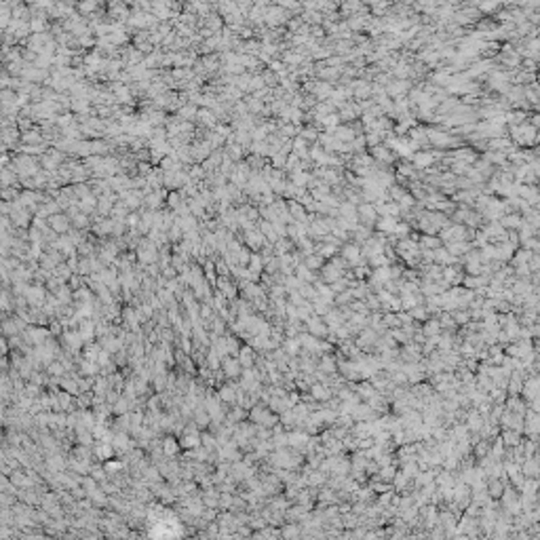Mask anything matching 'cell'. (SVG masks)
I'll list each match as a JSON object with an SVG mask.
<instances>
[{"label": "cell", "instance_id": "cell-3", "mask_svg": "<svg viewBox=\"0 0 540 540\" xmlns=\"http://www.w3.org/2000/svg\"><path fill=\"white\" fill-rule=\"evenodd\" d=\"M338 112V116H340V123L342 125H350V123H355V121H359L361 118V106H359V102H344L342 103V106L335 110Z\"/></svg>", "mask_w": 540, "mask_h": 540}, {"label": "cell", "instance_id": "cell-22", "mask_svg": "<svg viewBox=\"0 0 540 540\" xmlns=\"http://www.w3.org/2000/svg\"><path fill=\"white\" fill-rule=\"evenodd\" d=\"M287 180H289L293 186H298V188H306L308 181L312 180V175H310V171H293V173L287 175Z\"/></svg>", "mask_w": 540, "mask_h": 540}, {"label": "cell", "instance_id": "cell-36", "mask_svg": "<svg viewBox=\"0 0 540 540\" xmlns=\"http://www.w3.org/2000/svg\"><path fill=\"white\" fill-rule=\"evenodd\" d=\"M51 224H53V228L57 230V232H66L68 226H70V220L66 215H55V217H51Z\"/></svg>", "mask_w": 540, "mask_h": 540}, {"label": "cell", "instance_id": "cell-44", "mask_svg": "<svg viewBox=\"0 0 540 540\" xmlns=\"http://www.w3.org/2000/svg\"><path fill=\"white\" fill-rule=\"evenodd\" d=\"M272 230H275V234H277L279 238L287 236V226H285L283 222H272Z\"/></svg>", "mask_w": 540, "mask_h": 540}, {"label": "cell", "instance_id": "cell-6", "mask_svg": "<svg viewBox=\"0 0 540 540\" xmlns=\"http://www.w3.org/2000/svg\"><path fill=\"white\" fill-rule=\"evenodd\" d=\"M411 87H413L411 80H390L388 85L384 87V93H386L390 100H397V97H408Z\"/></svg>", "mask_w": 540, "mask_h": 540}, {"label": "cell", "instance_id": "cell-4", "mask_svg": "<svg viewBox=\"0 0 540 540\" xmlns=\"http://www.w3.org/2000/svg\"><path fill=\"white\" fill-rule=\"evenodd\" d=\"M338 256H340L342 259H346L348 268H355V266L363 264V259H361V245H357V243H353V241H348V243L342 245Z\"/></svg>", "mask_w": 540, "mask_h": 540}, {"label": "cell", "instance_id": "cell-25", "mask_svg": "<svg viewBox=\"0 0 540 540\" xmlns=\"http://www.w3.org/2000/svg\"><path fill=\"white\" fill-rule=\"evenodd\" d=\"M323 264H325V259H321L319 256H314V254L306 256V257L302 259V266H304V268H308L310 272H314V275H317V272L323 268Z\"/></svg>", "mask_w": 540, "mask_h": 540}, {"label": "cell", "instance_id": "cell-12", "mask_svg": "<svg viewBox=\"0 0 540 540\" xmlns=\"http://www.w3.org/2000/svg\"><path fill=\"white\" fill-rule=\"evenodd\" d=\"M332 135L338 139V142H342V144H350L353 142V139L357 137V133H355V129H353V125H338V127H335L334 131H332Z\"/></svg>", "mask_w": 540, "mask_h": 540}, {"label": "cell", "instance_id": "cell-30", "mask_svg": "<svg viewBox=\"0 0 540 540\" xmlns=\"http://www.w3.org/2000/svg\"><path fill=\"white\" fill-rule=\"evenodd\" d=\"M338 217H344V220H357V205L342 201L340 207H338Z\"/></svg>", "mask_w": 540, "mask_h": 540}, {"label": "cell", "instance_id": "cell-24", "mask_svg": "<svg viewBox=\"0 0 540 540\" xmlns=\"http://www.w3.org/2000/svg\"><path fill=\"white\" fill-rule=\"evenodd\" d=\"M293 277H296L298 281H302V283H310V285H312V283L319 279V275H314V272H310L308 268H304L302 264L296 266V270H293Z\"/></svg>", "mask_w": 540, "mask_h": 540}, {"label": "cell", "instance_id": "cell-14", "mask_svg": "<svg viewBox=\"0 0 540 540\" xmlns=\"http://www.w3.org/2000/svg\"><path fill=\"white\" fill-rule=\"evenodd\" d=\"M443 247H445V251L452 257H458L460 259L462 256L468 254V251L473 249V245H471V241H464V243H443Z\"/></svg>", "mask_w": 540, "mask_h": 540}, {"label": "cell", "instance_id": "cell-2", "mask_svg": "<svg viewBox=\"0 0 540 540\" xmlns=\"http://www.w3.org/2000/svg\"><path fill=\"white\" fill-rule=\"evenodd\" d=\"M378 217L380 215H378L376 207L371 205V203H359V205H357V222H359L361 226H367L374 230Z\"/></svg>", "mask_w": 540, "mask_h": 540}, {"label": "cell", "instance_id": "cell-28", "mask_svg": "<svg viewBox=\"0 0 540 540\" xmlns=\"http://www.w3.org/2000/svg\"><path fill=\"white\" fill-rule=\"evenodd\" d=\"M319 129H314L312 125H304L302 129L298 131V135L304 139V142H308V144H317V139H319Z\"/></svg>", "mask_w": 540, "mask_h": 540}, {"label": "cell", "instance_id": "cell-21", "mask_svg": "<svg viewBox=\"0 0 540 540\" xmlns=\"http://www.w3.org/2000/svg\"><path fill=\"white\" fill-rule=\"evenodd\" d=\"M259 78H262V82H264L266 89H277L279 85H281V78H279V74H275V72H272V70H268V68H264L262 72H259Z\"/></svg>", "mask_w": 540, "mask_h": 540}, {"label": "cell", "instance_id": "cell-35", "mask_svg": "<svg viewBox=\"0 0 540 540\" xmlns=\"http://www.w3.org/2000/svg\"><path fill=\"white\" fill-rule=\"evenodd\" d=\"M392 234H395L397 238H408V236L411 234V226H410L408 222H401V220H399L397 226H395V232H392Z\"/></svg>", "mask_w": 540, "mask_h": 540}, {"label": "cell", "instance_id": "cell-40", "mask_svg": "<svg viewBox=\"0 0 540 540\" xmlns=\"http://www.w3.org/2000/svg\"><path fill=\"white\" fill-rule=\"evenodd\" d=\"M350 302H353V298H350V291L346 289V291H342V293H335L334 296V304L338 306V308H342V306H348Z\"/></svg>", "mask_w": 540, "mask_h": 540}, {"label": "cell", "instance_id": "cell-42", "mask_svg": "<svg viewBox=\"0 0 540 540\" xmlns=\"http://www.w3.org/2000/svg\"><path fill=\"white\" fill-rule=\"evenodd\" d=\"M241 363H243L245 367L254 365V350H251V348H243L241 350Z\"/></svg>", "mask_w": 540, "mask_h": 540}, {"label": "cell", "instance_id": "cell-17", "mask_svg": "<svg viewBox=\"0 0 540 540\" xmlns=\"http://www.w3.org/2000/svg\"><path fill=\"white\" fill-rule=\"evenodd\" d=\"M308 390H310V399H312V401H327V399H332V388H329L327 384L314 382Z\"/></svg>", "mask_w": 540, "mask_h": 540}, {"label": "cell", "instance_id": "cell-7", "mask_svg": "<svg viewBox=\"0 0 540 540\" xmlns=\"http://www.w3.org/2000/svg\"><path fill=\"white\" fill-rule=\"evenodd\" d=\"M317 275H319V279H321V281H323L325 285H334L335 281H340V279L344 277V270H340L338 266H334L332 262H325L323 268H321Z\"/></svg>", "mask_w": 540, "mask_h": 540}, {"label": "cell", "instance_id": "cell-5", "mask_svg": "<svg viewBox=\"0 0 540 540\" xmlns=\"http://www.w3.org/2000/svg\"><path fill=\"white\" fill-rule=\"evenodd\" d=\"M243 243L251 254H259L262 247L266 245V238L262 236V232H259L257 228H251V230H247V232H243Z\"/></svg>", "mask_w": 540, "mask_h": 540}, {"label": "cell", "instance_id": "cell-34", "mask_svg": "<svg viewBox=\"0 0 540 540\" xmlns=\"http://www.w3.org/2000/svg\"><path fill=\"white\" fill-rule=\"evenodd\" d=\"M298 293L300 296H302L306 302H312L314 298H317V291H314V287L310 285V283H300V287H298Z\"/></svg>", "mask_w": 540, "mask_h": 540}, {"label": "cell", "instance_id": "cell-43", "mask_svg": "<svg viewBox=\"0 0 540 540\" xmlns=\"http://www.w3.org/2000/svg\"><path fill=\"white\" fill-rule=\"evenodd\" d=\"M538 268H540V256H538V254H532L530 259H528V270H530V275H532V272H538Z\"/></svg>", "mask_w": 540, "mask_h": 540}, {"label": "cell", "instance_id": "cell-26", "mask_svg": "<svg viewBox=\"0 0 540 540\" xmlns=\"http://www.w3.org/2000/svg\"><path fill=\"white\" fill-rule=\"evenodd\" d=\"M306 228L308 226H304V224H298V222L287 224V238H289V241H298V238L306 236Z\"/></svg>", "mask_w": 540, "mask_h": 540}, {"label": "cell", "instance_id": "cell-47", "mask_svg": "<svg viewBox=\"0 0 540 540\" xmlns=\"http://www.w3.org/2000/svg\"><path fill=\"white\" fill-rule=\"evenodd\" d=\"M78 9L82 11V13H89V11H93L95 9V4H91V2H87V4H80Z\"/></svg>", "mask_w": 540, "mask_h": 540}, {"label": "cell", "instance_id": "cell-23", "mask_svg": "<svg viewBox=\"0 0 540 540\" xmlns=\"http://www.w3.org/2000/svg\"><path fill=\"white\" fill-rule=\"evenodd\" d=\"M420 332H422L424 338H437V335L441 334L439 321H437V319H426V321H424V325L420 327Z\"/></svg>", "mask_w": 540, "mask_h": 540}, {"label": "cell", "instance_id": "cell-31", "mask_svg": "<svg viewBox=\"0 0 540 540\" xmlns=\"http://www.w3.org/2000/svg\"><path fill=\"white\" fill-rule=\"evenodd\" d=\"M350 270H353L355 281H365V283H367V279H369V275H371V268H369L365 262L359 264V266H355V268H350Z\"/></svg>", "mask_w": 540, "mask_h": 540}, {"label": "cell", "instance_id": "cell-38", "mask_svg": "<svg viewBox=\"0 0 540 540\" xmlns=\"http://www.w3.org/2000/svg\"><path fill=\"white\" fill-rule=\"evenodd\" d=\"M408 314H410L413 321H426V319H431L429 312H426V308H424V304H422V306H413L411 310H408Z\"/></svg>", "mask_w": 540, "mask_h": 540}, {"label": "cell", "instance_id": "cell-27", "mask_svg": "<svg viewBox=\"0 0 540 540\" xmlns=\"http://www.w3.org/2000/svg\"><path fill=\"white\" fill-rule=\"evenodd\" d=\"M247 270H249L254 277H257V279H259V275H262V272H264V262H262V256H259V254H251V257H249V264H247Z\"/></svg>", "mask_w": 540, "mask_h": 540}, {"label": "cell", "instance_id": "cell-9", "mask_svg": "<svg viewBox=\"0 0 540 540\" xmlns=\"http://www.w3.org/2000/svg\"><path fill=\"white\" fill-rule=\"evenodd\" d=\"M340 247L342 245H332V243H314V256H319L321 259H325V262H329L332 257H335L340 254Z\"/></svg>", "mask_w": 540, "mask_h": 540}, {"label": "cell", "instance_id": "cell-1", "mask_svg": "<svg viewBox=\"0 0 540 540\" xmlns=\"http://www.w3.org/2000/svg\"><path fill=\"white\" fill-rule=\"evenodd\" d=\"M291 17H293L291 13L283 11L281 6L268 4V9L264 11V26L268 27V30H279V27H285L287 22H289Z\"/></svg>", "mask_w": 540, "mask_h": 540}, {"label": "cell", "instance_id": "cell-37", "mask_svg": "<svg viewBox=\"0 0 540 540\" xmlns=\"http://www.w3.org/2000/svg\"><path fill=\"white\" fill-rule=\"evenodd\" d=\"M519 247H521V249H528V251H532V254H538V251H540L538 236H530V238H525V241L519 243Z\"/></svg>", "mask_w": 540, "mask_h": 540}, {"label": "cell", "instance_id": "cell-11", "mask_svg": "<svg viewBox=\"0 0 540 540\" xmlns=\"http://www.w3.org/2000/svg\"><path fill=\"white\" fill-rule=\"evenodd\" d=\"M498 222H500V226L507 230V232H517V230L521 228V224H523V217L519 213H504Z\"/></svg>", "mask_w": 540, "mask_h": 540}, {"label": "cell", "instance_id": "cell-41", "mask_svg": "<svg viewBox=\"0 0 540 540\" xmlns=\"http://www.w3.org/2000/svg\"><path fill=\"white\" fill-rule=\"evenodd\" d=\"M304 24H302V19H300V15H293L289 22H287V26H285V32H289V34H296L300 27H302Z\"/></svg>", "mask_w": 540, "mask_h": 540}, {"label": "cell", "instance_id": "cell-20", "mask_svg": "<svg viewBox=\"0 0 540 540\" xmlns=\"http://www.w3.org/2000/svg\"><path fill=\"white\" fill-rule=\"evenodd\" d=\"M418 245H420V249L435 251V249H439L443 243H441V238H439V236H433V234H420V238H418Z\"/></svg>", "mask_w": 540, "mask_h": 540}, {"label": "cell", "instance_id": "cell-10", "mask_svg": "<svg viewBox=\"0 0 540 540\" xmlns=\"http://www.w3.org/2000/svg\"><path fill=\"white\" fill-rule=\"evenodd\" d=\"M287 211H289V215H291L293 222L308 226V213H306V209L300 205L298 201H287Z\"/></svg>", "mask_w": 540, "mask_h": 540}, {"label": "cell", "instance_id": "cell-29", "mask_svg": "<svg viewBox=\"0 0 540 540\" xmlns=\"http://www.w3.org/2000/svg\"><path fill=\"white\" fill-rule=\"evenodd\" d=\"M530 256H532V251H528V249H521V247H519V249L515 251V254H513V257H511L509 266H511V268H517V266H523V264H528Z\"/></svg>", "mask_w": 540, "mask_h": 540}, {"label": "cell", "instance_id": "cell-8", "mask_svg": "<svg viewBox=\"0 0 540 540\" xmlns=\"http://www.w3.org/2000/svg\"><path fill=\"white\" fill-rule=\"evenodd\" d=\"M306 332L312 335V338H325V335H329V329L325 325V321L321 319V317H312L310 319H306Z\"/></svg>", "mask_w": 540, "mask_h": 540}, {"label": "cell", "instance_id": "cell-15", "mask_svg": "<svg viewBox=\"0 0 540 540\" xmlns=\"http://www.w3.org/2000/svg\"><path fill=\"white\" fill-rule=\"evenodd\" d=\"M397 217H388V215H384V217H378V222H376V226H374V232H382V234H392L395 232V226H397Z\"/></svg>", "mask_w": 540, "mask_h": 540}, {"label": "cell", "instance_id": "cell-13", "mask_svg": "<svg viewBox=\"0 0 540 540\" xmlns=\"http://www.w3.org/2000/svg\"><path fill=\"white\" fill-rule=\"evenodd\" d=\"M335 85H329V82H321V80H314V87L310 91V95L314 97L317 102H327L329 95H332Z\"/></svg>", "mask_w": 540, "mask_h": 540}, {"label": "cell", "instance_id": "cell-32", "mask_svg": "<svg viewBox=\"0 0 540 540\" xmlns=\"http://www.w3.org/2000/svg\"><path fill=\"white\" fill-rule=\"evenodd\" d=\"M468 213H471V207H456L454 213L450 215V220H452V224H462V226H464Z\"/></svg>", "mask_w": 540, "mask_h": 540}, {"label": "cell", "instance_id": "cell-19", "mask_svg": "<svg viewBox=\"0 0 540 540\" xmlns=\"http://www.w3.org/2000/svg\"><path fill=\"white\" fill-rule=\"evenodd\" d=\"M502 2H496V0H489V2H477V11H479L481 17H494L498 11H500Z\"/></svg>", "mask_w": 540, "mask_h": 540}, {"label": "cell", "instance_id": "cell-39", "mask_svg": "<svg viewBox=\"0 0 540 540\" xmlns=\"http://www.w3.org/2000/svg\"><path fill=\"white\" fill-rule=\"evenodd\" d=\"M363 137H365V146H367V150H369V148H374V146H380V144H382V135H380V133H376V131H367Z\"/></svg>", "mask_w": 540, "mask_h": 540}, {"label": "cell", "instance_id": "cell-33", "mask_svg": "<svg viewBox=\"0 0 540 540\" xmlns=\"http://www.w3.org/2000/svg\"><path fill=\"white\" fill-rule=\"evenodd\" d=\"M196 118H201V123L207 125V127H215V112L213 110H209V108L199 110L196 112Z\"/></svg>", "mask_w": 540, "mask_h": 540}, {"label": "cell", "instance_id": "cell-18", "mask_svg": "<svg viewBox=\"0 0 540 540\" xmlns=\"http://www.w3.org/2000/svg\"><path fill=\"white\" fill-rule=\"evenodd\" d=\"M371 236H374V230L367 228V226H361V224H359V226H357L353 232H350V241L357 243V245H363V243H365L367 238H371Z\"/></svg>", "mask_w": 540, "mask_h": 540}, {"label": "cell", "instance_id": "cell-45", "mask_svg": "<svg viewBox=\"0 0 540 540\" xmlns=\"http://www.w3.org/2000/svg\"><path fill=\"white\" fill-rule=\"evenodd\" d=\"M224 367H226V371H228L230 376L238 374V361H236V359H226V363H224Z\"/></svg>", "mask_w": 540, "mask_h": 540}, {"label": "cell", "instance_id": "cell-16", "mask_svg": "<svg viewBox=\"0 0 540 540\" xmlns=\"http://www.w3.org/2000/svg\"><path fill=\"white\" fill-rule=\"evenodd\" d=\"M509 148H513V142L509 139V135L488 139V152H502V154H504Z\"/></svg>", "mask_w": 540, "mask_h": 540}, {"label": "cell", "instance_id": "cell-46", "mask_svg": "<svg viewBox=\"0 0 540 540\" xmlns=\"http://www.w3.org/2000/svg\"><path fill=\"white\" fill-rule=\"evenodd\" d=\"M167 203H169V207H175V209H178V207H180V194H178V192H171L169 196H167Z\"/></svg>", "mask_w": 540, "mask_h": 540}]
</instances>
